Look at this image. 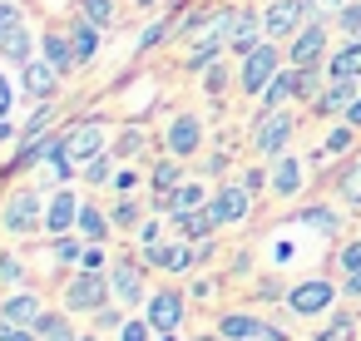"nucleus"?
<instances>
[{"instance_id": "49", "label": "nucleus", "mask_w": 361, "mask_h": 341, "mask_svg": "<svg viewBox=\"0 0 361 341\" xmlns=\"http://www.w3.org/2000/svg\"><path fill=\"white\" fill-rule=\"evenodd\" d=\"M307 6H312V20H336V11L346 0H307Z\"/></svg>"}, {"instance_id": "23", "label": "nucleus", "mask_w": 361, "mask_h": 341, "mask_svg": "<svg viewBox=\"0 0 361 341\" xmlns=\"http://www.w3.org/2000/svg\"><path fill=\"white\" fill-rule=\"evenodd\" d=\"M0 311H6V321H16V326H35L45 302H40V292H11L6 302H0Z\"/></svg>"}, {"instance_id": "4", "label": "nucleus", "mask_w": 361, "mask_h": 341, "mask_svg": "<svg viewBox=\"0 0 361 341\" xmlns=\"http://www.w3.org/2000/svg\"><path fill=\"white\" fill-rule=\"evenodd\" d=\"M277 70H282V50H277V40H262V45L243 60V70H238V89H243L247 99H262V89L277 80Z\"/></svg>"}, {"instance_id": "63", "label": "nucleus", "mask_w": 361, "mask_h": 341, "mask_svg": "<svg viewBox=\"0 0 361 341\" xmlns=\"http://www.w3.org/2000/svg\"><path fill=\"white\" fill-rule=\"evenodd\" d=\"M188 341H223V336H218V331H213V336H188Z\"/></svg>"}, {"instance_id": "58", "label": "nucleus", "mask_w": 361, "mask_h": 341, "mask_svg": "<svg viewBox=\"0 0 361 341\" xmlns=\"http://www.w3.org/2000/svg\"><path fill=\"white\" fill-rule=\"evenodd\" d=\"M243 183H247V188H252V193H257V188H262V183H267V173H262V168H247V173H243Z\"/></svg>"}, {"instance_id": "22", "label": "nucleus", "mask_w": 361, "mask_h": 341, "mask_svg": "<svg viewBox=\"0 0 361 341\" xmlns=\"http://www.w3.org/2000/svg\"><path fill=\"white\" fill-rule=\"evenodd\" d=\"M326 80H361V35H346V45L326 55Z\"/></svg>"}, {"instance_id": "36", "label": "nucleus", "mask_w": 361, "mask_h": 341, "mask_svg": "<svg viewBox=\"0 0 361 341\" xmlns=\"http://www.w3.org/2000/svg\"><path fill=\"white\" fill-rule=\"evenodd\" d=\"M114 163H119V154H99V159H90V163H85V183H90V188H104V183L114 178Z\"/></svg>"}, {"instance_id": "20", "label": "nucleus", "mask_w": 361, "mask_h": 341, "mask_svg": "<svg viewBox=\"0 0 361 341\" xmlns=\"http://www.w3.org/2000/svg\"><path fill=\"white\" fill-rule=\"evenodd\" d=\"M144 262H149V267H164V272H188V267L198 262V252H193V242H188V237H173V242L154 247Z\"/></svg>"}, {"instance_id": "3", "label": "nucleus", "mask_w": 361, "mask_h": 341, "mask_svg": "<svg viewBox=\"0 0 361 341\" xmlns=\"http://www.w3.org/2000/svg\"><path fill=\"white\" fill-rule=\"evenodd\" d=\"M0 228H6L11 237H35L45 228V198H40V188H16L6 198V208H0Z\"/></svg>"}, {"instance_id": "62", "label": "nucleus", "mask_w": 361, "mask_h": 341, "mask_svg": "<svg viewBox=\"0 0 361 341\" xmlns=\"http://www.w3.org/2000/svg\"><path fill=\"white\" fill-rule=\"evenodd\" d=\"M154 341H178V336H173V331H159V336H154Z\"/></svg>"}, {"instance_id": "43", "label": "nucleus", "mask_w": 361, "mask_h": 341, "mask_svg": "<svg viewBox=\"0 0 361 341\" xmlns=\"http://www.w3.org/2000/svg\"><path fill=\"white\" fill-rule=\"evenodd\" d=\"M159 331H154V321L149 316H129L124 326H119V341H154Z\"/></svg>"}, {"instance_id": "15", "label": "nucleus", "mask_w": 361, "mask_h": 341, "mask_svg": "<svg viewBox=\"0 0 361 341\" xmlns=\"http://www.w3.org/2000/svg\"><path fill=\"white\" fill-rule=\"evenodd\" d=\"M203 149V119L198 114H173L169 124V154L173 159H193Z\"/></svg>"}, {"instance_id": "21", "label": "nucleus", "mask_w": 361, "mask_h": 341, "mask_svg": "<svg viewBox=\"0 0 361 341\" xmlns=\"http://www.w3.org/2000/svg\"><path fill=\"white\" fill-rule=\"evenodd\" d=\"M356 94H361V80H326L322 99H317V114H341L346 119V109L356 104Z\"/></svg>"}, {"instance_id": "33", "label": "nucleus", "mask_w": 361, "mask_h": 341, "mask_svg": "<svg viewBox=\"0 0 361 341\" xmlns=\"http://www.w3.org/2000/svg\"><path fill=\"white\" fill-rule=\"evenodd\" d=\"M312 341H356V316L351 311H336L326 326L312 331Z\"/></svg>"}, {"instance_id": "41", "label": "nucleus", "mask_w": 361, "mask_h": 341, "mask_svg": "<svg viewBox=\"0 0 361 341\" xmlns=\"http://www.w3.org/2000/svg\"><path fill=\"white\" fill-rule=\"evenodd\" d=\"M124 321H129V316H124V302H104V306L94 311V331H114V336H119Z\"/></svg>"}, {"instance_id": "42", "label": "nucleus", "mask_w": 361, "mask_h": 341, "mask_svg": "<svg viewBox=\"0 0 361 341\" xmlns=\"http://www.w3.org/2000/svg\"><path fill=\"white\" fill-rule=\"evenodd\" d=\"M154 247H164V223H159V218H144V223H139V252L149 257Z\"/></svg>"}, {"instance_id": "30", "label": "nucleus", "mask_w": 361, "mask_h": 341, "mask_svg": "<svg viewBox=\"0 0 361 341\" xmlns=\"http://www.w3.org/2000/svg\"><path fill=\"white\" fill-rule=\"evenodd\" d=\"M297 223H302V228H312V232H322V237H336V232H341V218H336L331 208H322V203L302 208V213H297Z\"/></svg>"}, {"instance_id": "29", "label": "nucleus", "mask_w": 361, "mask_h": 341, "mask_svg": "<svg viewBox=\"0 0 361 341\" xmlns=\"http://www.w3.org/2000/svg\"><path fill=\"white\" fill-rule=\"evenodd\" d=\"M173 223H178V237H188V242H208V237L218 232V223H213V213H208V208L183 213V218H173Z\"/></svg>"}, {"instance_id": "52", "label": "nucleus", "mask_w": 361, "mask_h": 341, "mask_svg": "<svg viewBox=\"0 0 361 341\" xmlns=\"http://www.w3.org/2000/svg\"><path fill=\"white\" fill-rule=\"evenodd\" d=\"M257 297H262V302H277V297L287 302V282H277V277H272V282H257Z\"/></svg>"}, {"instance_id": "31", "label": "nucleus", "mask_w": 361, "mask_h": 341, "mask_svg": "<svg viewBox=\"0 0 361 341\" xmlns=\"http://www.w3.org/2000/svg\"><path fill=\"white\" fill-rule=\"evenodd\" d=\"M50 257H55L60 267H80V257H85V237H80V232H60V237H50Z\"/></svg>"}, {"instance_id": "14", "label": "nucleus", "mask_w": 361, "mask_h": 341, "mask_svg": "<svg viewBox=\"0 0 361 341\" xmlns=\"http://www.w3.org/2000/svg\"><path fill=\"white\" fill-rule=\"evenodd\" d=\"M80 208H85V198H75V188H55V193H50V203H45V232H50V237L75 232Z\"/></svg>"}, {"instance_id": "19", "label": "nucleus", "mask_w": 361, "mask_h": 341, "mask_svg": "<svg viewBox=\"0 0 361 341\" xmlns=\"http://www.w3.org/2000/svg\"><path fill=\"white\" fill-rule=\"evenodd\" d=\"M40 55L60 70V80L65 75H75L80 70V60H75V40H70V30H45V40H40Z\"/></svg>"}, {"instance_id": "55", "label": "nucleus", "mask_w": 361, "mask_h": 341, "mask_svg": "<svg viewBox=\"0 0 361 341\" xmlns=\"http://www.w3.org/2000/svg\"><path fill=\"white\" fill-rule=\"evenodd\" d=\"M139 144H144V134H124V139H119V149H114V154H119V159H124V154H134V149H139Z\"/></svg>"}, {"instance_id": "27", "label": "nucleus", "mask_w": 361, "mask_h": 341, "mask_svg": "<svg viewBox=\"0 0 361 341\" xmlns=\"http://www.w3.org/2000/svg\"><path fill=\"white\" fill-rule=\"evenodd\" d=\"M35 331H40V341H80V331H75V311H40Z\"/></svg>"}, {"instance_id": "51", "label": "nucleus", "mask_w": 361, "mask_h": 341, "mask_svg": "<svg viewBox=\"0 0 361 341\" xmlns=\"http://www.w3.org/2000/svg\"><path fill=\"white\" fill-rule=\"evenodd\" d=\"M80 267H94V272H104V242H85V257H80Z\"/></svg>"}, {"instance_id": "16", "label": "nucleus", "mask_w": 361, "mask_h": 341, "mask_svg": "<svg viewBox=\"0 0 361 341\" xmlns=\"http://www.w3.org/2000/svg\"><path fill=\"white\" fill-rule=\"evenodd\" d=\"M302 159H292V154H277L272 159V168H267V188H272V198H297L302 193Z\"/></svg>"}, {"instance_id": "38", "label": "nucleus", "mask_w": 361, "mask_h": 341, "mask_svg": "<svg viewBox=\"0 0 361 341\" xmlns=\"http://www.w3.org/2000/svg\"><path fill=\"white\" fill-rule=\"evenodd\" d=\"M336 193H341V203L361 208V159H356V163H346V173L336 178Z\"/></svg>"}, {"instance_id": "34", "label": "nucleus", "mask_w": 361, "mask_h": 341, "mask_svg": "<svg viewBox=\"0 0 361 341\" xmlns=\"http://www.w3.org/2000/svg\"><path fill=\"white\" fill-rule=\"evenodd\" d=\"M85 20H94L99 30H114L119 25V11H114V0H80V6H75Z\"/></svg>"}, {"instance_id": "7", "label": "nucleus", "mask_w": 361, "mask_h": 341, "mask_svg": "<svg viewBox=\"0 0 361 341\" xmlns=\"http://www.w3.org/2000/svg\"><path fill=\"white\" fill-rule=\"evenodd\" d=\"M336 302V282L331 277H302L297 287H287V311L292 316H322Z\"/></svg>"}, {"instance_id": "56", "label": "nucleus", "mask_w": 361, "mask_h": 341, "mask_svg": "<svg viewBox=\"0 0 361 341\" xmlns=\"http://www.w3.org/2000/svg\"><path fill=\"white\" fill-rule=\"evenodd\" d=\"M0 341H20V326L6 321V311H0Z\"/></svg>"}, {"instance_id": "11", "label": "nucleus", "mask_w": 361, "mask_h": 341, "mask_svg": "<svg viewBox=\"0 0 361 341\" xmlns=\"http://www.w3.org/2000/svg\"><path fill=\"white\" fill-rule=\"evenodd\" d=\"M183 306H188V297L178 287H154L149 302H144V316L154 321V331H178L183 326Z\"/></svg>"}, {"instance_id": "54", "label": "nucleus", "mask_w": 361, "mask_h": 341, "mask_svg": "<svg viewBox=\"0 0 361 341\" xmlns=\"http://www.w3.org/2000/svg\"><path fill=\"white\" fill-rule=\"evenodd\" d=\"M341 292L356 302V297H361V272H341Z\"/></svg>"}, {"instance_id": "37", "label": "nucleus", "mask_w": 361, "mask_h": 341, "mask_svg": "<svg viewBox=\"0 0 361 341\" xmlns=\"http://www.w3.org/2000/svg\"><path fill=\"white\" fill-rule=\"evenodd\" d=\"M109 218H114V228H119V232H129V228H139V223H144V208H139V203L124 193V198L109 208Z\"/></svg>"}, {"instance_id": "17", "label": "nucleus", "mask_w": 361, "mask_h": 341, "mask_svg": "<svg viewBox=\"0 0 361 341\" xmlns=\"http://www.w3.org/2000/svg\"><path fill=\"white\" fill-rule=\"evenodd\" d=\"M208 198H213V193H208L198 178H193V183L183 178L173 193H159V208H164L169 218H183V213H198V208H208Z\"/></svg>"}, {"instance_id": "28", "label": "nucleus", "mask_w": 361, "mask_h": 341, "mask_svg": "<svg viewBox=\"0 0 361 341\" xmlns=\"http://www.w3.org/2000/svg\"><path fill=\"white\" fill-rule=\"evenodd\" d=\"M287 99H297V70H292V65L277 70V80L262 89V109H282Z\"/></svg>"}, {"instance_id": "48", "label": "nucleus", "mask_w": 361, "mask_h": 341, "mask_svg": "<svg viewBox=\"0 0 361 341\" xmlns=\"http://www.w3.org/2000/svg\"><path fill=\"white\" fill-rule=\"evenodd\" d=\"M203 75H208V80H203V89H208V94H223V89H228V65H223V60H218V65H208Z\"/></svg>"}, {"instance_id": "59", "label": "nucleus", "mask_w": 361, "mask_h": 341, "mask_svg": "<svg viewBox=\"0 0 361 341\" xmlns=\"http://www.w3.org/2000/svg\"><path fill=\"white\" fill-rule=\"evenodd\" d=\"M346 124H351V129H361V94H356V104L346 109Z\"/></svg>"}, {"instance_id": "53", "label": "nucleus", "mask_w": 361, "mask_h": 341, "mask_svg": "<svg viewBox=\"0 0 361 341\" xmlns=\"http://www.w3.org/2000/svg\"><path fill=\"white\" fill-rule=\"evenodd\" d=\"M11 104H16V89H11L6 75H0V119H11Z\"/></svg>"}, {"instance_id": "26", "label": "nucleus", "mask_w": 361, "mask_h": 341, "mask_svg": "<svg viewBox=\"0 0 361 341\" xmlns=\"http://www.w3.org/2000/svg\"><path fill=\"white\" fill-rule=\"evenodd\" d=\"M75 232H80L85 242H109V232H114V218H109L99 203H85V208H80V223H75Z\"/></svg>"}, {"instance_id": "45", "label": "nucleus", "mask_w": 361, "mask_h": 341, "mask_svg": "<svg viewBox=\"0 0 361 341\" xmlns=\"http://www.w3.org/2000/svg\"><path fill=\"white\" fill-rule=\"evenodd\" d=\"M336 267L341 272H361V237H351V242L336 247Z\"/></svg>"}, {"instance_id": "1", "label": "nucleus", "mask_w": 361, "mask_h": 341, "mask_svg": "<svg viewBox=\"0 0 361 341\" xmlns=\"http://www.w3.org/2000/svg\"><path fill=\"white\" fill-rule=\"evenodd\" d=\"M60 302H65V311H75V316H94L104 302H114L109 267H104V272H94V267H75V277L65 282Z\"/></svg>"}, {"instance_id": "61", "label": "nucleus", "mask_w": 361, "mask_h": 341, "mask_svg": "<svg viewBox=\"0 0 361 341\" xmlns=\"http://www.w3.org/2000/svg\"><path fill=\"white\" fill-rule=\"evenodd\" d=\"M134 6H139V11H154V6H159V0H134Z\"/></svg>"}, {"instance_id": "2", "label": "nucleus", "mask_w": 361, "mask_h": 341, "mask_svg": "<svg viewBox=\"0 0 361 341\" xmlns=\"http://www.w3.org/2000/svg\"><path fill=\"white\" fill-rule=\"evenodd\" d=\"M213 30L228 40V55H238V60H247V55L267 40V30H262V11H247V6L218 11V25H213Z\"/></svg>"}, {"instance_id": "18", "label": "nucleus", "mask_w": 361, "mask_h": 341, "mask_svg": "<svg viewBox=\"0 0 361 341\" xmlns=\"http://www.w3.org/2000/svg\"><path fill=\"white\" fill-rule=\"evenodd\" d=\"M218 336L223 341H262L267 336V321L252 316V311H223L218 316Z\"/></svg>"}, {"instance_id": "6", "label": "nucleus", "mask_w": 361, "mask_h": 341, "mask_svg": "<svg viewBox=\"0 0 361 341\" xmlns=\"http://www.w3.org/2000/svg\"><path fill=\"white\" fill-rule=\"evenodd\" d=\"M326 20H307L297 35H292V45H287V65H297V70H326Z\"/></svg>"}, {"instance_id": "24", "label": "nucleus", "mask_w": 361, "mask_h": 341, "mask_svg": "<svg viewBox=\"0 0 361 341\" xmlns=\"http://www.w3.org/2000/svg\"><path fill=\"white\" fill-rule=\"evenodd\" d=\"M223 55H228V40H223L218 30H208V35H198V40H193V50H188V60H183V65H188L193 75H203V70H208V65H218Z\"/></svg>"}, {"instance_id": "13", "label": "nucleus", "mask_w": 361, "mask_h": 341, "mask_svg": "<svg viewBox=\"0 0 361 341\" xmlns=\"http://www.w3.org/2000/svg\"><path fill=\"white\" fill-rule=\"evenodd\" d=\"M20 89H25L30 104H50L55 89H60V70L50 60H30V65H20Z\"/></svg>"}, {"instance_id": "47", "label": "nucleus", "mask_w": 361, "mask_h": 341, "mask_svg": "<svg viewBox=\"0 0 361 341\" xmlns=\"http://www.w3.org/2000/svg\"><path fill=\"white\" fill-rule=\"evenodd\" d=\"M351 139H356V129H351V124H336V129L326 134V154H346Z\"/></svg>"}, {"instance_id": "35", "label": "nucleus", "mask_w": 361, "mask_h": 341, "mask_svg": "<svg viewBox=\"0 0 361 341\" xmlns=\"http://www.w3.org/2000/svg\"><path fill=\"white\" fill-rule=\"evenodd\" d=\"M0 55H6V65H30V60H35V40H30V30H20L16 40H6V45H0Z\"/></svg>"}, {"instance_id": "39", "label": "nucleus", "mask_w": 361, "mask_h": 341, "mask_svg": "<svg viewBox=\"0 0 361 341\" xmlns=\"http://www.w3.org/2000/svg\"><path fill=\"white\" fill-rule=\"evenodd\" d=\"M20 30H25L20 6H16V0H0V45H6V40H16Z\"/></svg>"}, {"instance_id": "9", "label": "nucleus", "mask_w": 361, "mask_h": 341, "mask_svg": "<svg viewBox=\"0 0 361 341\" xmlns=\"http://www.w3.org/2000/svg\"><path fill=\"white\" fill-rule=\"evenodd\" d=\"M208 213H213V223L218 228H238V223H247V213H252V188L238 178V183H223L213 198H208Z\"/></svg>"}, {"instance_id": "5", "label": "nucleus", "mask_w": 361, "mask_h": 341, "mask_svg": "<svg viewBox=\"0 0 361 341\" xmlns=\"http://www.w3.org/2000/svg\"><path fill=\"white\" fill-rule=\"evenodd\" d=\"M292 134H297V114H292V109H262V119H257V129H252V149L272 163L277 154H287Z\"/></svg>"}, {"instance_id": "64", "label": "nucleus", "mask_w": 361, "mask_h": 341, "mask_svg": "<svg viewBox=\"0 0 361 341\" xmlns=\"http://www.w3.org/2000/svg\"><path fill=\"white\" fill-rule=\"evenodd\" d=\"M80 341H99V336H80Z\"/></svg>"}, {"instance_id": "50", "label": "nucleus", "mask_w": 361, "mask_h": 341, "mask_svg": "<svg viewBox=\"0 0 361 341\" xmlns=\"http://www.w3.org/2000/svg\"><path fill=\"white\" fill-rule=\"evenodd\" d=\"M164 40H169V25H164V20H154V25L139 35V50H154V45H164Z\"/></svg>"}, {"instance_id": "25", "label": "nucleus", "mask_w": 361, "mask_h": 341, "mask_svg": "<svg viewBox=\"0 0 361 341\" xmlns=\"http://www.w3.org/2000/svg\"><path fill=\"white\" fill-rule=\"evenodd\" d=\"M99 35H104V30L75 11V20H70V40H75V60H80V65H90V60L99 55Z\"/></svg>"}, {"instance_id": "57", "label": "nucleus", "mask_w": 361, "mask_h": 341, "mask_svg": "<svg viewBox=\"0 0 361 341\" xmlns=\"http://www.w3.org/2000/svg\"><path fill=\"white\" fill-rule=\"evenodd\" d=\"M134 183H139V178H134V173H129V168H119V173H114V188H119V193H129V188H134Z\"/></svg>"}, {"instance_id": "32", "label": "nucleus", "mask_w": 361, "mask_h": 341, "mask_svg": "<svg viewBox=\"0 0 361 341\" xmlns=\"http://www.w3.org/2000/svg\"><path fill=\"white\" fill-rule=\"evenodd\" d=\"M149 183H154V193H173L183 183V159H159L154 173H149Z\"/></svg>"}, {"instance_id": "8", "label": "nucleus", "mask_w": 361, "mask_h": 341, "mask_svg": "<svg viewBox=\"0 0 361 341\" xmlns=\"http://www.w3.org/2000/svg\"><path fill=\"white\" fill-rule=\"evenodd\" d=\"M307 20H312V6H307V0H267V6H262V30H267V40H292Z\"/></svg>"}, {"instance_id": "40", "label": "nucleus", "mask_w": 361, "mask_h": 341, "mask_svg": "<svg viewBox=\"0 0 361 341\" xmlns=\"http://www.w3.org/2000/svg\"><path fill=\"white\" fill-rule=\"evenodd\" d=\"M297 70V65H292ZM322 89H326V80H322V70H297V99H322Z\"/></svg>"}, {"instance_id": "46", "label": "nucleus", "mask_w": 361, "mask_h": 341, "mask_svg": "<svg viewBox=\"0 0 361 341\" xmlns=\"http://www.w3.org/2000/svg\"><path fill=\"white\" fill-rule=\"evenodd\" d=\"M0 282H6V287H20V282H25V267H20V257L0 252Z\"/></svg>"}, {"instance_id": "10", "label": "nucleus", "mask_w": 361, "mask_h": 341, "mask_svg": "<svg viewBox=\"0 0 361 341\" xmlns=\"http://www.w3.org/2000/svg\"><path fill=\"white\" fill-rule=\"evenodd\" d=\"M144 267H149V262H134V257H114V262H109V287H114V302H124V306L149 302Z\"/></svg>"}, {"instance_id": "12", "label": "nucleus", "mask_w": 361, "mask_h": 341, "mask_svg": "<svg viewBox=\"0 0 361 341\" xmlns=\"http://www.w3.org/2000/svg\"><path fill=\"white\" fill-rule=\"evenodd\" d=\"M104 124L99 119H85V124H75V129H65V149H70V159H75V168H85L90 159H99L104 154Z\"/></svg>"}, {"instance_id": "44", "label": "nucleus", "mask_w": 361, "mask_h": 341, "mask_svg": "<svg viewBox=\"0 0 361 341\" xmlns=\"http://www.w3.org/2000/svg\"><path fill=\"white\" fill-rule=\"evenodd\" d=\"M336 30L341 35H361V0H346V6L336 11Z\"/></svg>"}, {"instance_id": "60", "label": "nucleus", "mask_w": 361, "mask_h": 341, "mask_svg": "<svg viewBox=\"0 0 361 341\" xmlns=\"http://www.w3.org/2000/svg\"><path fill=\"white\" fill-rule=\"evenodd\" d=\"M11 139H16V124H11V119H0V144H11Z\"/></svg>"}]
</instances>
